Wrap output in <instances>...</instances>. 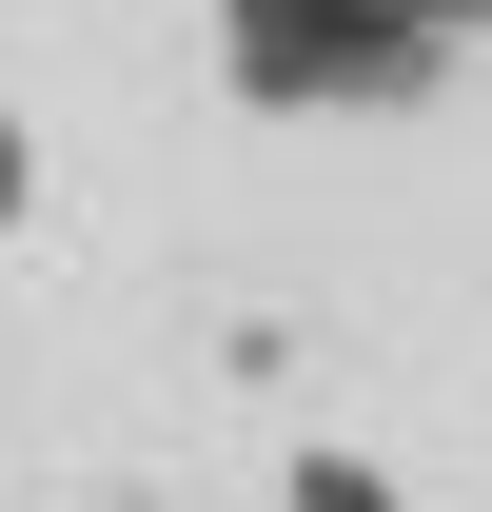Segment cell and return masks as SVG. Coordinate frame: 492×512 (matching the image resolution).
<instances>
[{
    "label": "cell",
    "instance_id": "2",
    "mask_svg": "<svg viewBox=\"0 0 492 512\" xmlns=\"http://www.w3.org/2000/svg\"><path fill=\"white\" fill-rule=\"evenodd\" d=\"M20 197H40V138H20V99H0V237H20Z\"/></svg>",
    "mask_w": 492,
    "mask_h": 512
},
{
    "label": "cell",
    "instance_id": "1",
    "mask_svg": "<svg viewBox=\"0 0 492 512\" xmlns=\"http://www.w3.org/2000/svg\"><path fill=\"white\" fill-rule=\"evenodd\" d=\"M217 60L256 79V99H433L453 79V20L433 0H217Z\"/></svg>",
    "mask_w": 492,
    "mask_h": 512
}]
</instances>
